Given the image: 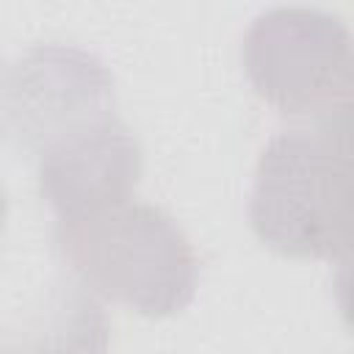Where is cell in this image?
I'll return each mask as SVG.
<instances>
[{
    "mask_svg": "<svg viewBox=\"0 0 354 354\" xmlns=\"http://www.w3.org/2000/svg\"><path fill=\"white\" fill-rule=\"evenodd\" d=\"M351 127L348 111L315 127L277 133L260 152L249 224L274 252L335 260L351 243Z\"/></svg>",
    "mask_w": 354,
    "mask_h": 354,
    "instance_id": "6da1fadb",
    "label": "cell"
},
{
    "mask_svg": "<svg viewBox=\"0 0 354 354\" xmlns=\"http://www.w3.org/2000/svg\"><path fill=\"white\" fill-rule=\"evenodd\" d=\"M55 243L86 288L147 318L174 315L196 293V252L183 227L155 205L122 202L58 221Z\"/></svg>",
    "mask_w": 354,
    "mask_h": 354,
    "instance_id": "7a4b0ae2",
    "label": "cell"
},
{
    "mask_svg": "<svg viewBox=\"0 0 354 354\" xmlns=\"http://www.w3.org/2000/svg\"><path fill=\"white\" fill-rule=\"evenodd\" d=\"M243 69L271 108L285 116L332 119L351 100V33L315 6H277L257 14L243 36Z\"/></svg>",
    "mask_w": 354,
    "mask_h": 354,
    "instance_id": "3957f363",
    "label": "cell"
},
{
    "mask_svg": "<svg viewBox=\"0 0 354 354\" xmlns=\"http://www.w3.org/2000/svg\"><path fill=\"white\" fill-rule=\"evenodd\" d=\"M113 77L105 61L77 44L28 47L0 77V138L44 152L55 141L111 116Z\"/></svg>",
    "mask_w": 354,
    "mask_h": 354,
    "instance_id": "277c9868",
    "label": "cell"
},
{
    "mask_svg": "<svg viewBox=\"0 0 354 354\" xmlns=\"http://www.w3.org/2000/svg\"><path fill=\"white\" fill-rule=\"evenodd\" d=\"M141 144L116 116H105L39 155V191L61 221L127 202L141 177Z\"/></svg>",
    "mask_w": 354,
    "mask_h": 354,
    "instance_id": "5b68a950",
    "label": "cell"
},
{
    "mask_svg": "<svg viewBox=\"0 0 354 354\" xmlns=\"http://www.w3.org/2000/svg\"><path fill=\"white\" fill-rule=\"evenodd\" d=\"M111 326L102 304L75 279L55 277L0 324V354H105Z\"/></svg>",
    "mask_w": 354,
    "mask_h": 354,
    "instance_id": "8992f818",
    "label": "cell"
},
{
    "mask_svg": "<svg viewBox=\"0 0 354 354\" xmlns=\"http://www.w3.org/2000/svg\"><path fill=\"white\" fill-rule=\"evenodd\" d=\"M6 221H8V194L0 185V243H3V235H6Z\"/></svg>",
    "mask_w": 354,
    "mask_h": 354,
    "instance_id": "52a82bcc",
    "label": "cell"
},
{
    "mask_svg": "<svg viewBox=\"0 0 354 354\" xmlns=\"http://www.w3.org/2000/svg\"><path fill=\"white\" fill-rule=\"evenodd\" d=\"M0 77H3V64H0Z\"/></svg>",
    "mask_w": 354,
    "mask_h": 354,
    "instance_id": "ba28073f",
    "label": "cell"
}]
</instances>
